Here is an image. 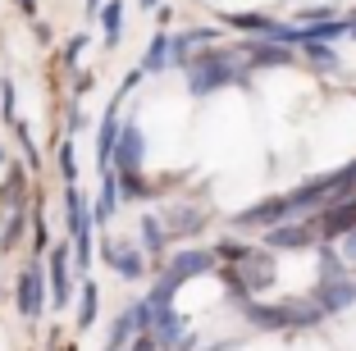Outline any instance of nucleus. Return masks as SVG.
<instances>
[{"instance_id": "obj_1", "label": "nucleus", "mask_w": 356, "mask_h": 351, "mask_svg": "<svg viewBox=\"0 0 356 351\" xmlns=\"http://www.w3.org/2000/svg\"><path fill=\"white\" fill-rule=\"evenodd\" d=\"M188 92L192 96H215L224 87H247L252 83V69L238 60L233 51H201V55H188Z\"/></svg>"}, {"instance_id": "obj_2", "label": "nucleus", "mask_w": 356, "mask_h": 351, "mask_svg": "<svg viewBox=\"0 0 356 351\" xmlns=\"http://www.w3.org/2000/svg\"><path fill=\"white\" fill-rule=\"evenodd\" d=\"M215 251H206V247H188V251H178L174 260L165 265V274H160L156 283H151V297H147V306L151 310H160V306H174V297H178V288L188 279H201V274H210V269H220L215 265Z\"/></svg>"}, {"instance_id": "obj_3", "label": "nucleus", "mask_w": 356, "mask_h": 351, "mask_svg": "<svg viewBox=\"0 0 356 351\" xmlns=\"http://www.w3.org/2000/svg\"><path fill=\"white\" fill-rule=\"evenodd\" d=\"M64 224L74 238V269H92V206L87 192H78V183H64Z\"/></svg>"}, {"instance_id": "obj_4", "label": "nucleus", "mask_w": 356, "mask_h": 351, "mask_svg": "<svg viewBox=\"0 0 356 351\" xmlns=\"http://www.w3.org/2000/svg\"><path fill=\"white\" fill-rule=\"evenodd\" d=\"M14 306H19L23 320H42L46 310V269L32 260L19 269V283H14Z\"/></svg>"}, {"instance_id": "obj_5", "label": "nucleus", "mask_w": 356, "mask_h": 351, "mask_svg": "<svg viewBox=\"0 0 356 351\" xmlns=\"http://www.w3.org/2000/svg\"><path fill=\"white\" fill-rule=\"evenodd\" d=\"M311 301H315L320 310H325V315H343V310H352V306H356V279H352V269L325 274Z\"/></svg>"}, {"instance_id": "obj_6", "label": "nucleus", "mask_w": 356, "mask_h": 351, "mask_svg": "<svg viewBox=\"0 0 356 351\" xmlns=\"http://www.w3.org/2000/svg\"><path fill=\"white\" fill-rule=\"evenodd\" d=\"M311 242H320L315 219H283V224L265 228V251H302Z\"/></svg>"}, {"instance_id": "obj_7", "label": "nucleus", "mask_w": 356, "mask_h": 351, "mask_svg": "<svg viewBox=\"0 0 356 351\" xmlns=\"http://www.w3.org/2000/svg\"><path fill=\"white\" fill-rule=\"evenodd\" d=\"M101 256H105V265L115 269L119 279H128V283H137V279H147V251L142 247H128V242H119V238H105V247H101Z\"/></svg>"}, {"instance_id": "obj_8", "label": "nucleus", "mask_w": 356, "mask_h": 351, "mask_svg": "<svg viewBox=\"0 0 356 351\" xmlns=\"http://www.w3.org/2000/svg\"><path fill=\"white\" fill-rule=\"evenodd\" d=\"M69 247H55L51 251V260H46V306H55V310H64L69 301H74V283H69Z\"/></svg>"}, {"instance_id": "obj_9", "label": "nucleus", "mask_w": 356, "mask_h": 351, "mask_svg": "<svg viewBox=\"0 0 356 351\" xmlns=\"http://www.w3.org/2000/svg\"><path fill=\"white\" fill-rule=\"evenodd\" d=\"M183 64H188V51L178 46V32L160 28L156 37H151L147 55H142V73H165V69H183Z\"/></svg>"}, {"instance_id": "obj_10", "label": "nucleus", "mask_w": 356, "mask_h": 351, "mask_svg": "<svg viewBox=\"0 0 356 351\" xmlns=\"http://www.w3.org/2000/svg\"><path fill=\"white\" fill-rule=\"evenodd\" d=\"M147 160V133L142 124H119V137H115V151H110V169H142Z\"/></svg>"}, {"instance_id": "obj_11", "label": "nucleus", "mask_w": 356, "mask_h": 351, "mask_svg": "<svg viewBox=\"0 0 356 351\" xmlns=\"http://www.w3.org/2000/svg\"><path fill=\"white\" fill-rule=\"evenodd\" d=\"M347 228H356V197L352 201H329V206L315 215V233H320V242H338Z\"/></svg>"}, {"instance_id": "obj_12", "label": "nucleus", "mask_w": 356, "mask_h": 351, "mask_svg": "<svg viewBox=\"0 0 356 351\" xmlns=\"http://www.w3.org/2000/svg\"><path fill=\"white\" fill-rule=\"evenodd\" d=\"M147 333L156 338L160 351H174L178 342H183V333H188V320H183L174 306H160V310H151V329Z\"/></svg>"}, {"instance_id": "obj_13", "label": "nucleus", "mask_w": 356, "mask_h": 351, "mask_svg": "<svg viewBox=\"0 0 356 351\" xmlns=\"http://www.w3.org/2000/svg\"><path fill=\"white\" fill-rule=\"evenodd\" d=\"M283 219H293V210H288V192H283V197H265V201H256L252 210H242L238 228H270V224H283Z\"/></svg>"}, {"instance_id": "obj_14", "label": "nucleus", "mask_w": 356, "mask_h": 351, "mask_svg": "<svg viewBox=\"0 0 356 351\" xmlns=\"http://www.w3.org/2000/svg\"><path fill=\"white\" fill-rule=\"evenodd\" d=\"M115 137H119V96L110 101V110H105L101 128H96V165L110 169V151H115Z\"/></svg>"}, {"instance_id": "obj_15", "label": "nucleus", "mask_w": 356, "mask_h": 351, "mask_svg": "<svg viewBox=\"0 0 356 351\" xmlns=\"http://www.w3.org/2000/svg\"><path fill=\"white\" fill-rule=\"evenodd\" d=\"M124 0H105L101 10H96V19H101V42H105V51H115L119 46V37H124Z\"/></svg>"}, {"instance_id": "obj_16", "label": "nucleus", "mask_w": 356, "mask_h": 351, "mask_svg": "<svg viewBox=\"0 0 356 351\" xmlns=\"http://www.w3.org/2000/svg\"><path fill=\"white\" fill-rule=\"evenodd\" d=\"M160 224H165V238L169 233H197V228L206 224V210L201 206H169L165 215H160Z\"/></svg>"}, {"instance_id": "obj_17", "label": "nucleus", "mask_w": 356, "mask_h": 351, "mask_svg": "<svg viewBox=\"0 0 356 351\" xmlns=\"http://www.w3.org/2000/svg\"><path fill=\"white\" fill-rule=\"evenodd\" d=\"M119 210V183H115V169H101V192H96V206H92V224H110V215Z\"/></svg>"}, {"instance_id": "obj_18", "label": "nucleus", "mask_w": 356, "mask_h": 351, "mask_svg": "<svg viewBox=\"0 0 356 351\" xmlns=\"http://www.w3.org/2000/svg\"><path fill=\"white\" fill-rule=\"evenodd\" d=\"M96 315H101V288L87 279V283H83V292H78V329H92Z\"/></svg>"}, {"instance_id": "obj_19", "label": "nucleus", "mask_w": 356, "mask_h": 351, "mask_svg": "<svg viewBox=\"0 0 356 351\" xmlns=\"http://www.w3.org/2000/svg\"><path fill=\"white\" fill-rule=\"evenodd\" d=\"M137 228H142V251L147 256H165V224H160V215H147Z\"/></svg>"}, {"instance_id": "obj_20", "label": "nucleus", "mask_w": 356, "mask_h": 351, "mask_svg": "<svg viewBox=\"0 0 356 351\" xmlns=\"http://www.w3.org/2000/svg\"><path fill=\"white\" fill-rule=\"evenodd\" d=\"M23 228H28V215H23V210H10V219H5V233H0V251H14V247H19Z\"/></svg>"}, {"instance_id": "obj_21", "label": "nucleus", "mask_w": 356, "mask_h": 351, "mask_svg": "<svg viewBox=\"0 0 356 351\" xmlns=\"http://www.w3.org/2000/svg\"><path fill=\"white\" fill-rule=\"evenodd\" d=\"M302 51H306V60L315 64V69H338V55L329 51V42H302Z\"/></svg>"}, {"instance_id": "obj_22", "label": "nucleus", "mask_w": 356, "mask_h": 351, "mask_svg": "<svg viewBox=\"0 0 356 351\" xmlns=\"http://www.w3.org/2000/svg\"><path fill=\"white\" fill-rule=\"evenodd\" d=\"M224 23H229V28H242V32H256V37H265V28H270V14H229V19H224Z\"/></svg>"}, {"instance_id": "obj_23", "label": "nucleus", "mask_w": 356, "mask_h": 351, "mask_svg": "<svg viewBox=\"0 0 356 351\" xmlns=\"http://www.w3.org/2000/svg\"><path fill=\"white\" fill-rule=\"evenodd\" d=\"M0 201H5V210H23V169H10V178H5V192H0Z\"/></svg>"}, {"instance_id": "obj_24", "label": "nucleus", "mask_w": 356, "mask_h": 351, "mask_svg": "<svg viewBox=\"0 0 356 351\" xmlns=\"http://www.w3.org/2000/svg\"><path fill=\"white\" fill-rule=\"evenodd\" d=\"M87 46H92V37H87V32H78V37H69V42H64V51H60L64 69H74V64L83 60V51H87Z\"/></svg>"}, {"instance_id": "obj_25", "label": "nucleus", "mask_w": 356, "mask_h": 351, "mask_svg": "<svg viewBox=\"0 0 356 351\" xmlns=\"http://www.w3.org/2000/svg\"><path fill=\"white\" fill-rule=\"evenodd\" d=\"M60 178L64 183H78V160H74V142L69 137L60 142Z\"/></svg>"}, {"instance_id": "obj_26", "label": "nucleus", "mask_w": 356, "mask_h": 351, "mask_svg": "<svg viewBox=\"0 0 356 351\" xmlns=\"http://www.w3.org/2000/svg\"><path fill=\"white\" fill-rule=\"evenodd\" d=\"M46 247H51V233H46V219L37 215V219H32V251H37V256H42Z\"/></svg>"}, {"instance_id": "obj_27", "label": "nucleus", "mask_w": 356, "mask_h": 351, "mask_svg": "<svg viewBox=\"0 0 356 351\" xmlns=\"http://www.w3.org/2000/svg\"><path fill=\"white\" fill-rule=\"evenodd\" d=\"M338 256H343V260H347V265H352V269H356V228H347L343 238H338Z\"/></svg>"}, {"instance_id": "obj_28", "label": "nucleus", "mask_w": 356, "mask_h": 351, "mask_svg": "<svg viewBox=\"0 0 356 351\" xmlns=\"http://www.w3.org/2000/svg\"><path fill=\"white\" fill-rule=\"evenodd\" d=\"M0 96H5V119L19 124V110H14V83H10V78H0Z\"/></svg>"}, {"instance_id": "obj_29", "label": "nucleus", "mask_w": 356, "mask_h": 351, "mask_svg": "<svg viewBox=\"0 0 356 351\" xmlns=\"http://www.w3.org/2000/svg\"><path fill=\"white\" fill-rule=\"evenodd\" d=\"M325 19H334V10H329V5H315V10H302V23H325Z\"/></svg>"}, {"instance_id": "obj_30", "label": "nucleus", "mask_w": 356, "mask_h": 351, "mask_svg": "<svg viewBox=\"0 0 356 351\" xmlns=\"http://www.w3.org/2000/svg\"><path fill=\"white\" fill-rule=\"evenodd\" d=\"M215 256H224V260H242V256H247V247H242V242H220V251H215Z\"/></svg>"}, {"instance_id": "obj_31", "label": "nucleus", "mask_w": 356, "mask_h": 351, "mask_svg": "<svg viewBox=\"0 0 356 351\" xmlns=\"http://www.w3.org/2000/svg\"><path fill=\"white\" fill-rule=\"evenodd\" d=\"M92 87H96V73H78L74 78V96H87Z\"/></svg>"}, {"instance_id": "obj_32", "label": "nucleus", "mask_w": 356, "mask_h": 351, "mask_svg": "<svg viewBox=\"0 0 356 351\" xmlns=\"http://www.w3.org/2000/svg\"><path fill=\"white\" fill-rule=\"evenodd\" d=\"M83 128H87V114L74 105V110H69V133H83Z\"/></svg>"}, {"instance_id": "obj_33", "label": "nucleus", "mask_w": 356, "mask_h": 351, "mask_svg": "<svg viewBox=\"0 0 356 351\" xmlns=\"http://www.w3.org/2000/svg\"><path fill=\"white\" fill-rule=\"evenodd\" d=\"M14 5H19L23 19H37V0H14Z\"/></svg>"}, {"instance_id": "obj_34", "label": "nucleus", "mask_w": 356, "mask_h": 351, "mask_svg": "<svg viewBox=\"0 0 356 351\" xmlns=\"http://www.w3.org/2000/svg\"><path fill=\"white\" fill-rule=\"evenodd\" d=\"M101 5H105V0H87V10H83V14H87V19H96V10H101Z\"/></svg>"}, {"instance_id": "obj_35", "label": "nucleus", "mask_w": 356, "mask_h": 351, "mask_svg": "<svg viewBox=\"0 0 356 351\" xmlns=\"http://www.w3.org/2000/svg\"><path fill=\"white\" fill-rule=\"evenodd\" d=\"M5 165H10V151H5V146H0V169H5Z\"/></svg>"}, {"instance_id": "obj_36", "label": "nucleus", "mask_w": 356, "mask_h": 351, "mask_svg": "<svg viewBox=\"0 0 356 351\" xmlns=\"http://www.w3.org/2000/svg\"><path fill=\"white\" fill-rule=\"evenodd\" d=\"M156 5H160V0H142V10H156Z\"/></svg>"}, {"instance_id": "obj_37", "label": "nucleus", "mask_w": 356, "mask_h": 351, "mask_svg": "<svg viewBox=\"0 0 356 351\" xmlns=\"http://www.w3.org/2000/svg\"><path fill=\"white\" fill-rule=\"evenodd\" d=\"M352 37H356V23H352Z\"/></svg>"}, {"instance_id": "obj_38", "label": "nucleus", "mask_w": 356, "mask_h": 351, "mask_svg": "<svg viewBox=\"0 0 356 351\" xmlns=\"http://www.w3.org/2000/svg\"><path fill=\"white\" fill-rule=\"evenodd\" d=\"M352 23H356V14H352Z\"/></svg>"}, {"instance_id": "obj_39", "label": "nucleus", "mask_w": 356, "mask_h": 351, "mask_svg": "<svg viewBox=\"0 0 356 351\" xmlns=\"http://www.w3.org/2000/svg\"><path fill=\"white\" fill-rule=\"evenodd\" d=\"M352 279H356V274H352Z\"/></svg>"}]
</instances>
